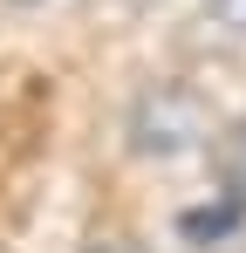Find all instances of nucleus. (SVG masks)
Here are the masks:
<instances>
[{
  "instance_id": "1",
  "label": "nucleus",
  "mask_w": 246,
  "mask_h": 253,
  "mask_svg": "<svg viewBox=\"0 0 246 253\" xmlns=\"http://www.w3.org/2000/svg\"><path fill=\"white\" fill-rule=\"evenodd\" d=\"M89 253H158V247H144V240H96Z\"/></svg>"
}]
</instances>
